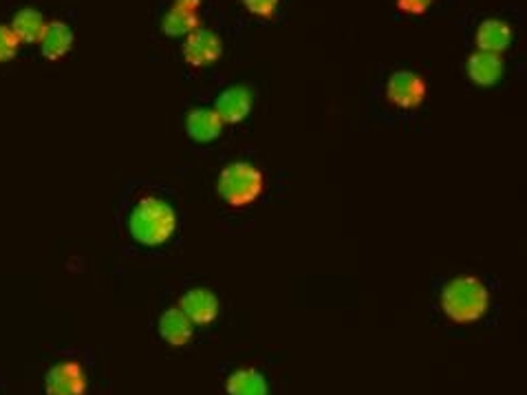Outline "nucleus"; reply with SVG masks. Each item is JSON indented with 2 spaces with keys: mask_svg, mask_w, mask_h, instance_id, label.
Returning <instances> with one entry per match:
<instances>
[{
  "mask_svg": "<svg viewBox=\"0 0 527 395\" xmlns=\"http://www.w3.org/2000/svg\"><path fill=\"white\" fill-rule=\"evenodd\" d=\"M20 40L9 25H0V64L14 60L18 56Z\"/></svg>",
  "mask_w": 527,
  "mask_h": 395,
  "instance_id": "obj_17",
  "label": "nucleus"
},
{
  "mask_svg": "<svg viewBox=\"0 0 527 395\" xmlns=\"http://www.w3.org/2000/svg\"><path fill=\"white\" fill-rule=\"evenodd\" d=\"M223 122L214 109H195L190 111L186 117V131L190 135V140H195L199 144L214 142L223 133Z\"/></svg>",
  "mask_w": 527,
  "mask_h": 395,
  "instance_id": "obj_10",
  "label": "nucleus"
},
{
  "mask_svg": "<svg viewBox=\"0 0 527 395\" xmlns=\"http://www.w3.org/2000/svg\"><path fill=\"white\" fill-rule=\"evenodd\" d=\"M179 309L186 314L192 325L208 327L219 316V298L214 296V292L206 290V287H195V290H188L181 296Z\"/></svg>",
  "mask_w": 527,
  "mask_h": 395,
  "instance_id": "obj_7",
  "label": "nucleus"
},
{
  "mask_svg": "<svg viewBox=\"0 0 527 395\" xmlns=\"http://www.w3.org/2000/svg\"><path fill=\"white\" fill-rule=\"evenodd\" d=\"M73 40H75L73 29L67 23H62V20H53V23H47L45 34H42L38 45H40L42 56L56 62L71 51Z\"/></svg>",
  "mask_w": 527,
  "mask_h": 395,
  "instance_id": "obj_12",
  "label": "nucleus"
},
{
  "mask_svg": "<svg viewBox=\"0 0 527 395\" xmlns=\"http://www.w3.org/2000/svg\"><path fill=\"white\" fill-rule=\"evenodd\" d=\"M175 3L186 5V7H192V9H199V5L203 3V0H175Z\"/></svg>",
  "mask_w": 527,
  "mask_h": 395,
  "instance_id": "obj_20",
  "label": "nucleus"
},
{
  "mask_svg": "<svg viewBox=\"0 0 527 395\" xmlns=\"http://www.w3.org/2000/svg\"><path fill=\"white\" fill-rule=\"evenodd\" d=\"M45 29H47L45 16H42L38 9L31 7L20 9L12 20V31L20 40V45H38L42 34H45Z\"/></svg>",
  "mask_w": 527,
  "mask_h": 395,
  "instance_id": "obj_15",
  "label": "nucleus"
},
{
  "mask_svg": "<svg viewBox=\"0 0 527 395\" xmlns=\"http://www.w3.org/2000/svg\"><path fill=\"white\" fill-rule=\"evenodd\" d=\"M225 393L228 395H270V384L258 369L243 367L232 371L225 380Z\"/></svg>",
  "mask_w": 527,
  "mask_h": 395,
  "instance_id": "obj_14",
  "label": "nucleus"
},
{
  "mask_svg": "<svg viewBox=\"0 0 527 395\" xmlns=\"http://www.w3.org/2000/svg\"><path fill=\"white\" fill-rule=\"evenodd\" d=\"M397 7H400V12L404 14H411V16H422L426 14L430 7H433L435 0H395Z\"/></svg>",
  "mask_w": 527,
  "mask_h": 395,
  "instance_id": "obj_19",
  "label": "nucleus"
},
{
  "mask_svg": "<svg viewBox=\"0 0 527 395\" xmlns=\"http://www.w3.org/2000/svg\"><path fill=\"white\" fill-rule=\"evenodd\" d=\"M468 78L479 84V87H492L503 78V60L501 56H494V53L477 51L472 53L466 64Z\"/></svg>",
  "mask_w": 527,
  "mask_h": 395,
  "instance_id": "obj_11",
  "label": "nucleus"
},
{
  "mask_svg": "<svg viewBox=\"0 0 527 395\" xmlns=\"http://www.w3.org/2000/svg\"><path fill=\"white\" fill-rule=\"evenodd\" d=\"M386 98L397 109H417L426 98V84L413 71H395L386 84Z\"/></svg>",
  "mask_w": 527,
  "mask_h": 395,
  "instance_id": "obj_5",
  "label": "nucleus"
},
{
  "mask_svg": "<svg viewBox=\"0 0 527 395\" xmlns=\"http://www.w3.org/2000/svg\"><path fill=\"white\" fill-rule=\"evenodd\" d=\"M510 42H512V29L508 23H503V20L497 18L483 20L477 29L479 51L501 56V53L510 47Z\"/></svg>",
  "mask_w": 527,
  "mask_h": 395,
  "instance_id": "obj_13",
  "label": "nucleus"
},
{
  "mask_svg": "<svg viewBox=\"0 0 527 395\" xmlns=\"http://www.w3.org/2000/svg\"><path fill=\"white\" fill-rule=\"evenodd\" d=\"M45 391L47 395H86L89 378L80 362L62 360L47 371Z\"/></svg>",
  "mask_w": 527,
  "mask_h": 395,
  "instance_id": "obj_4",
  "label": "nucleus"
},
{
  "mask_svg": "<svg viewBox=\"0 0 527 395\" xmlns=\"http://www.w3.org/2000/svg\"><path fill=\"white\" fill-rule=\"evenodd\" d=\"M254 106V95L247 87H236L225 89L219 98L217 104H214V111L221 117L223 124H241L247 115H250Z\"/></svg>",
  "mask_w": 527,
  "mask_h": 395,
  "instance_id": "obj_8",
  "label": "nucleus"
},
{
  "mask_svg": "<svg viewBox=\"0 0 527 395\" xmlns=\"http://www.w3.org/2000/svg\"><path fill=\"white\" fill-rule=\"evenodd\" d=\"M192 334H195V325L190 323L186 314L179 307H170L159 318V336L166 340L172 347H186Z\"/></svg>",
  "mask_w": 527,
  "mask_h": 395,
  "instance_id": "obj_9",
  "label": "nucleus"
},
{
  "mask_svg": "<svg viewBox=\"0 0 527 395\" xmlns=\"http://www.w3.org/2000/svg\"><path fill=\"white\" fill-rule=\"evenodd\" d=\"M444 314L457 325L477 323L490 309V292L477 276H457L442 292Z\"/></svg>",
  "mask_w": 527,
  "mask_h": 395,
  "instance_id": "obj_1",
  "label": "nucleus"
},
{
  "mask_svg": "<svg viewBox=\"0 0 527 395\" xmlns=\"http://www.w3.org/2000/svg\"><path fill=\"white\" fill-rule=\"evenodd\" d=\"M217 190L225 204L232 208L252 206L263 195L265 175L250 162H234L221 170Z\"/></svg>",
  "mask_w": 527,
  "mask_h": 395,
  "instance_id": "obj_3",
  "label": "nucleus"
},
{
  "mask_svg": "<svg viewBox=\"0 0 527 395\" xmlns=\"http://www.w3.org/2000/svg\"><path fill=\"white\" fill-rule=\"evenodd\" d=\"M197 27H199L197 9L179 3L172 5L166 12L164 20H161V29H164V34L170 38H186Z\"/></svg>",
  "mask_w": 527,
  "mask_h": 395,
  "instance_id": "obj_16",
  "label": "nucleus"
},
{
  "mask_svg": "<svg viewBox=\"0 0 527 395\" xmlns=\"http://www.w3.org/2000/svg\"><path fill=\"white\" fill-rule=\"evenodd\" d=\"M278 3H281V0H241V5L247 9V12L256 18H265V20L274 18Z\"/></svg>",
  "mask_w": 527,
  "mask_h": 395,
  "instance_id": "obj_18",
  "label": "nucleus"
},
{
  "mask_svg": "<svg viewBox=\"0 0 527 395\" xmlns=\"http://www.w3.org/2000/svg\"><path fill=\"white\" fill-rule=\"evenodd\" d=\"M223 56V42L210 29L197 27L184 40V60L192 67H210Z\"/></svg>",
  "mask_w": 527,
  "mask_h": 395,
  "instance_id": "obj_6",
  "label": "nucleus"
},
{
  "mask_svg": "<svg viewBox=\"0 0 527 395\" xmlns=\"http://www.w3.org/2000/svg\"><path fill=\"white\" fill-rule=\"evenodd\" d=\"M133 239L148 248L164 245L177 230V215L168 201L159 197H144L128 221Z\"/></svg>",
  "mask_w": 527,
  "mask_h": 395,
  "instance_id": "obj_2",
  "label": "nucleus"
}]
</instances>
